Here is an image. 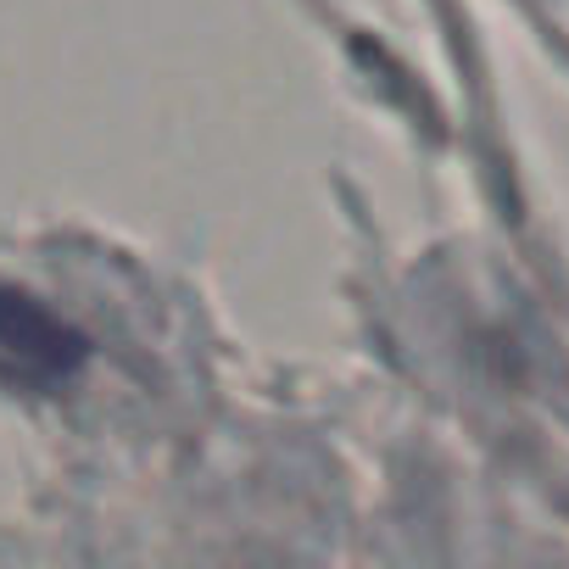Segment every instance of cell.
Returning a JSON list of instances; mask_svg holds the SVG:
<instances>
[{"mask_svg":"<svg viewBox=\"0 0 569 569\" xmlns=\"http://www.w3.org/2000/svg\"><path fill=\"white\" fill-rule=\"evenodd\" d=\"M84 358H90V341L62 313H51L40 297L0 279V380L51 391V386L73 380L84 369Z\"/></svg>","mask_w":569,"mask_h":569,"instance_id":"6da1fadb","label":"cell"}]
</instances>
